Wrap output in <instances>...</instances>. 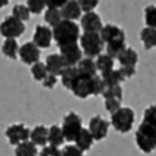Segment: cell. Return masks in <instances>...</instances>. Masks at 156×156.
<instances>
[{"label": "cell", "instance_id": "cell-1", "mask_svg": "<svg viewBox=\"0 0 156 156\" xmlns=\"http://www.w3.org/2000/svg\"><path fill=\"white\" fill-rule=\"evenodd\" d=\"M54 32V41L57 42L58 48L64 47V45H70V44H77V41L80 40V28L75 20L63 19L53 28Z\"/></svg>", "mask_w": 156, "mask_h": 156}, {"label": "cell", "instance_id": "cell-2", "mask_svg": "<svg viewBox=\"0 0 156 156\" xmlns=\"http://www.w3.org/2000/svg\"><path fill=\"white\" fill-rule=\"evenodd\" d=\"M136 146L143 153H152L156 150V127L149 122L142 121L134 134Z\"/></svg>", "mask_w": 156, "mask_h": 156}, {"label": "cell", "instance_id": "cell-3", "mask_svg": "<svg viewBox=\"0 0 156 156\" xmlns=\"http://www.w3.org/2000/svg\"><path fill=\"white\" fill-rule=\"evenodd\" d=\"M136 114L130 107H121L115 112L111 114V126L118 131V133H129L134 126Z\"/></svg>", "mask_w": 156, "mask_h": 156}, {"label": "cell", "instance_id": "cell-4", "mask_svg": "<svg viewBox=\"0 0 156 156\" xmlns=\"http://www.w3.org/2000/svg\"><path fill=\"white\" fill-rule=\"evenodd\" d=\"M80 47L86 57H98L102 54L105 42L99 32H83L80 37Z\"/></svg>", "mask_w": 156, "mask_h": 156}, {"label": "cell", "instance_id": "cell-5", "mask_svg": "<svg viewBox=\"0 0 156 156\" xmlns=\"http://www.w3.org/2000/svg\"><path fill=\"white\" fill-rule=\"evenodd\" d=\"M61 129H63V133L66 136V140L67 142H75L77 134L80 133L82 127V117L79 114H76L75 111H70L67 112L64 118H63V122H61Z\"/></svg>", "mask_w": 156, "mask_h": 156}, {"label": "cell", "instance_id": "cell-6", "mask_svg": "<svg viewBox=\"0 0 156 156\" xmlns=\"http://www.w3.org/2000/svg\"><path fill=\"white\" fill-rule=\"evenodd\" d=\"M94 77H89V76H82L79 75L77 79L75 80L73 86H72V92L76 98H80V99H86L89 96H95V88H94Z\"/></svg>", "mask_w": 156, "mask_h": 156}, {"label": "cell", "instance_id": "cell-7", "mask_svg": "<svg viewBox=\"0 0 156 156\" xmlns=\"http://www.w3.org/2000/svg\"><path fill=\"white\" fill-rule=\"evenodd\" d=\"M25 32V23L23 20L18 19L16 16H7L2 22V35L5 38H18Z\"/></svg>", "mask_w": 156, "mask_h": 156}, {"label": "cell", "instance_id": "cell-8", "mask_svg": "<svg viewBox=\"0 0 156 156\" xmlns=\"http://www.w3.org/2000/svg\"><path fill=\"white\" fill-rule=\"evenodd\" d=\"M6 137L12 146H18L22 142L31 140V130L25 124H12L6 129Z\"/></svg>", "mask_w": 156, "mask_h": 156}, {"label": "cell", "instance_id": "cell-9", "mask_svg": "<svg viewBox=\"0 0 156 156\" xmlns=\"http://www.w3.org/2000/svg\"><path fill=\"white\" fill-rule=\"evenodd\" d=\"M109 124L111 122L107 121L105 118H102L101 115H94L89 120L88 129L92 133V136H94L96 142H101L104 139H107V136H108Z\"/></svg>", "mask_w": 156, "mask_h": 156}, {"label": "cell", "instance_id": "cell-10", "mask_svg": "<svg viewBox=\"0 0 156 156\" xmlns=\"http://www.w3.org/2000/svg\"><path fill=\"white\" fill-rule=\"evenodd\" d=\"M40 57H41V48L35 44L34 41H29V42H25V44L20 45L19 58L22 60L23 64L32 66V64L40 61Z\"/></svg>", "mask_w": 156, "mask_h": 156}, {"label": "cell", "instance_id": "cell-11", "mask_svg": "<svg viewBox=\"0 0 156 156\" xmlns=\"http://www.w3.org/2000/svg\"><path fill=\"white\" fill-rule=\"evenodd\" d=\"M99 34H101L105 45L111 44V42H126V34H124V31L120 27L112 25V23L104 25Z\"/></svg>", "mask_w": 156, "mask_h": 156}, {"label": "cell", "instance_id": "cell-12", "mask_svg": "<svg viewBox=\"0 0 156 156\" xmlns=\"http://www.w3.org/2000/svg\"><path fill=\"white\" fill-rule=\"evenodd\" d=\"M80 27L85 32H101L102 29V20L101 16L96 12H85L80 18Z\"/></svg>", "mask_w": 156, "mask_h": 156}, {"label": "cell", "instance_id": "cell-13", "mask_svg": "<svg viewBox=\"0 0 156 156\" xmlns=\"http://www.w3.org/2000/svg\"><path fill=\"white\" fill-rule=\"evenodd\" d=\"M53 40H54V32L50 28V25H38L35 28L32 41L40 48H48L51 45V41Z\"/></svg>", "mask_w": 156, "mask_h": 156}, {"label": "cell", "instance_id": "cell-14", "mask_svg": "<svg viewBox=\"0 0 156 156\" xmlns=\"http://www.w3.org/2000/svg\"><path fill=\"white\" fill-rule=\"evenodd\" d=\"M60 54L63 55V58H64L67 66H77L79 61L82 60L83 50L77 44H70V45L60 47Z\"/></svg>", "mask_w": 156, "mask_h": 156}, {"label": "cell", "instance_id": "cell-15", "mask_svg": "<svg viewBox=\"0 0 156 156\" xmlns=\"http://www.w3.org/2000/svg\"><path fill=\"white\" fill-rule=\"evenodd\" d=\"M45 64H47L48 72H50V73H53V75H55V76H61L63 75V72L69 67L61 54H50V55H47V58H45Z\"/></svg>", "mask_w": 156, "mask_h": 156}, {"label": "cell", "instance_id": "cell-16", "mask_svg": "<svg viewBox=\"0 0 156 156\" xmlns=\"http://www.w3.org/2000/svg\"><path fill=\"white\" fill-rule=\"evenodd\" d=\"M82 6L77 0H69L64 6L61 7V15L64 19L69 20H77L82 18Z\"/></svg>", "mask_w": 156, "mask_h": 156}, {"label": "cell", "instance_id": "cell-17", "mask_svg": "<svg viewBox=\"0 0 156 156\" xmlns=\"http://www.w3.org/2000/svg\"><path fill=\"white\" fill-rule=\"evenodd\" d=\"M77 69H79V73L82 76H96L98 73V66H96V60H94L92 57H85L79 61L77 64Z\"/></svg>", "mask_w": 156, "mask_h": 156}, {"label": "cell", "instance_id": "cell-18", "mask_svg": "<svg viewBox=\"0 0 156 156\" xmlns=\"http://www.w3.org/2000/svg\"><path fill=\"white\" fill-rule=\"evenodd\" d=\"M117 60L120 63V66H122V67H136L137 63H139V55H137V53L133 48L127 47L120 54V57Z\"/></svg>", "mask_w": 156, "mask_h": 156}, {"label": "cell", "instance_id": "cell-19", "mask_svg": "<svg viewBox=\"0 0 156 156\" xmlns=\"http://www.w3.org/2000/svg\"><path fill=\"white\" fill-rule=\"evenodd\" d=\"M94 142H96V140L94 139V136H92V133L89 131V129H82L80 133L76 137L75 144L77 147H80L83 152H86V150H89L94 146Z\"/></svg>", "mask_w": 156, "mask_h": 156}, {"label": "cell", "instance_id": "cell-20", "mask_svg": "<svg viewBox=\"0 0 156 156\" xmlns=\"http://www.w3.org/2000/svg\"><path fill=\"white\" fill-rule=\"evenodd\" d=\"M48 144H51V146H57V147H60L63 143L66 142V136H64V133H63V129H61V126H51V127H48Z\"/></svg>", "mask_w": 156, "mask_h": 156}, {"label": "cell", "instance_id": "cell-21", "mask_svg": "<svg viewBox=\"0 0 156 156\" xmlns=\"http://www.w3.org/2000/svg\"><path fill=\"white\" fill-rule=\"evenodd\" d=\"M48 131L50 130L45 126H37L31 130V140L37 144V146H47L48 143Z\"/></svg>", "mask_w": 156, "mask_h": 156}, {"label": "cell", "instance_id": "cell-22", "mask_svg": "<svg viewBox=\"0 0 156 156\" xmlns=\"http://www.w3.org/2000/svg\"><path fill=\"white\" fill-rule=\"evenodd\" d=\"M19 50H20V45L18 44L16 38H6L3 41V45H2V51L3 54L9 57V58H18L19 57Z\"/></svg>", "mask_w": 156, "mask_h": 156}, {"label": "cell", "instance_id": "cell-23", "mask_svg": "<svg viewBox=\"0 0 156 156\" xmlns=\"http://www.w3.org/2000/svg\"><path fill=\"white\" fill-rule=\"evenodd\" d=\"M140 40L146 50H152L156 47V28L146 27L140 31Z\"/></svg>", "mask_w": 156, "mask_h": 156}, {"label": "cell", "instance_id": "cell-24", "mask_svg": "<svg viewBox=\"0 0 156 156\" xmlns=\"http://www.w3.org/2000/svg\"><path fill=\"white\" fill-rule=\"evenodd\" d=\"M37 155H38V149H37V144L32 140H27V142H22L18 146H15V156H37Z\"/></svg>", "mask_w": 156, "mask_h": 156}, {"label": "cell", "instance_id": "cell-25", "mask_svg": "<svg viewBox=\"0 0 156 156\" xmlns=\"http://www.w3.org/2000/svg\"><path fill=\"white\" fill-rule=\"evenodd\" d=\"M79 75H80V73H79V69H77V66H69V67L63 72V75L60 76V77H61V85H63L66 89H69V90H70Z\"/></svg>", "mask_w": 156, "mask_h": 156}, {"label": "cell", "instance_id": "cell-26", "mask_svg": "<svg viewBox=\"0 0 156 156\" xmlns=\"http://www.w3.org/2000/svg\"><path fill=\"white\" fill-rule=\"evenodd\" d=\"M63 19H64V18H63V15H61V9H57V7H47L45 15H44V20H45L47 25H50L51 28H54L55 25H58Z\"/></svg>", "mask_w": 156, "mask_h": 156}, {"label": "cell", "instance_id": "cell-27", "mask_svg": "<svg viewBox=\"0 0 156 156\" xmlns=\"http://www.w3.org/2000/svg\"><path fill=\"white\" fill-rule=\"evenodd\" d=\"M102 79L105 82V86H109V85H121V82L126 80V77L122 75V72L120 69H112L107 73H102Z\"/></svg>", "mask_w": 156, "mask_h": 156}, {"label": "cell", "instance_id": "cell-28", "mask_svg": "<svg viewBox=\"0 0 156 156\" xmlns=\"http://www.w3.org/2000/svg\"><path fill=\"white\" fill-rule=\"evenodd\" d=\"M114 57H111L109 54H99L96 57V66H98V70L101 73H107L109 70L114 69Z\"/></svg>", "mask_w": 156, "mask_h": 156}, {"label": "cell", "instance_id": "cell-29", "mask_svg": "<svg viewBox=\"0 0 156 156\" xmlns=\"http://www.w3.org/2000/svg\"><path fill=\"white\" fill-rule=\"evenodd\" d=\"M48 73H50V72H48L47 64H45V63L38 61V63H35V64L31 66V75H32V77H34L35 80L42 82L48 76Z\"/></svg>", "mask_w": 156, "mask_h": 156}, {"label": "cell", "instance_id": "cell-30", "mask_svg": "<svg viewBox=\"0 0 156 156\" xmlns=\"http://www.w3.org/2000/svg\"><path fill=\"white\" fill-rule=\"evenodd\" d=\"M12 15L16 16L18 19L27 22L29 19V16H31V10H29V7L27 5H15L13 9H12Z\"/></svg>", "mask_w": 156, "mask_h": 156}, {"label": "cell", "instance_id": "cell-31", "mask_svg": "<svg viewBox=\"0 0 156 156\" xmlns=\"http://www.w3.org/2000/svg\"><path fill=\"white\" fill-rule=\"evenodd\" d=\"M105 48H107V54H109L114 58H118L120 54L127 47H126V42H111V44H107Z\"/></svg>", "mask_w": 156, "mask_h": 156}, {"label": "cell", "instance_id": "cell-32", "mask_svg": "<svg viewBox=\"0 0 156 156\" xmlns=\"http://www.w3.org/2000/svg\"><path fill=\"white\" fill-rule=\"evenodd\" d=\"M104 98H120L122 99V88L121 85H109L105 86L104 92H102Z\"/></svg>", "mask_w": 156, "mask_h": 156}, {"label": "cell", "instance_id": "cell-33", "mask_svg": "<svg viewBox=\"0 0 156 156\" xmlns=\"http://www.w3.org/2000/svg\"><path fill=\"white\" fill-rule=\"evenodd\" d=\"M144 22L146 27L156 28V5H150L144 9Z\"/></svg>", "mask_w": 156, "mask_h": 156}, {"label": "cell", "instance_id": "cell-34", "mask_svg": "<svg viewBox=\"0 0 156 156\" xmlns=\"http://www.w3.org/2000/svg\"><path fill=\"white\" fill-rule=\"evenodd\" d=\"M121 101L120 98H104V105H105V109L108 111L109 114L115 112L117 109L121 108Z\"/></svg>", "mask_w": 156, "mask_h": 156}, {"label": "cell", "instance_id": "cell-35", "mask_svg": "<svg viewBox=\"0 0 156 156\" xmlns=\"http://www.w3.org/2000/svg\"><path fill=\"white\" fill-rule=\"evenodd\" d=\"M27 6L29 7V10H31V13L34 15H40L44 9H45V2L44 0H28L27 2Z\"/></svg>", "mask_w": 156, "mask_h": 156}, {"label": "cell", "instance_id": "cell-36", "mask_svg": "<svg viewBox=\"0 0 156 156\" xmlns=\"http://www.w3.org/2000/svg\"><path fill=\"white\" fill-rule=\"evenodd\" d=\"M143 121L149 122V124L156 127V104H153V105H150V107H147V108L144 109V112H143Z\"/></svg>", "mask_w": 156, "mask_h": 156}, {"label": "cell", "instance_id": "cell-37", "mask_svg": "<svg viewBox=\"0 0 156 156\" xmlns=\"http://www.w3.org/2000/svg\"><path fill=\"white\" fill-rule=\"evenodd\" d=\"M61 152H63V156H85V152L76 144H67L61 149Z\"/></svg>", "mask_w": 156, "mask_h": 156}, {"label": "cell", "instance_id": "cell-38", "mask_svg": "<svg viewBox=\"0 0 156 156\" xmlns=\"http://www.w3.org/2000/svg\"><path fill=\"white\" fill-rule=\"evenodd\" d=\"M40 156H63V152H61L57 146L47 144V146H44L42 150L40 152Z\"/></svg>", "mask_w": 156, "mask_h": 156}, {"label": "cell", "instance_id": "cell-39", "mask_svg": "<svg viewBox=\"0 0 156 156\" xmlns=\"http://www.w3.org/2000/svg\"><path fill=\"white\" fill-rule=\"evenodd\" d=\"M77 2L80 3L83 12H92V10H95L98 3H99V0H77Z\"/></svg>", "mask_w": 156, "mask_h": 156}, {"label": "cell", "instance_id": "cell-40", "mask_svg": "<svg viewBox=\"0 0 156 156\" xmlns=\"http://www.w3.org/2000/svg\"><path fill=\"white\" fill-rule=\"evenodd\" d=\"M55 85H57V76L53 73H48V76L42 80V86L47 89H53Z\"/></svg>", "mask_w": 156, "mask_h": 156}, {"label": "cell", "instance_id": "cell-41", "mask_svg": "<svg viewBox=\"0 0 156 156\" xmlns=\"http://www.w3.org/2000/svg\"><path fill=\"white\" fill-rule=\"evenodd\" d=\"M44 2H45L47 7H57V9H61L69 0H44Z\"/></svg>", "mask_w": 156, "mask_h": 156}, {"label": "cell", "instance_id": "cell-42", "mask_svg": "<svg viewBox=\"0 0 156 156\" xmlns=\"http://www.w3.org/2000/svg\"><path fill=\"white\" fill-rule=\"evenodd\" d=\"M120 70L122 72V75H124V77H126V80L136 75V67H122V66H121V67H120Z\"/></svg>", "mask_w": 156, "mask_h": 156}, {"label": "cell", "instance_id": "cell-43", "mask_svg": "<svg viewBox=\"0 0 156 156\" xmlns=\"http://www.w3.org/2000/svg\"><path fill=\"white\" fill-rule=\"evenodd\" d=\"M7 3H9V0H2V6H3V7L6 6Z\"/></svg>", "mask_w": 156, "mask_h": 156}]
</instances>
